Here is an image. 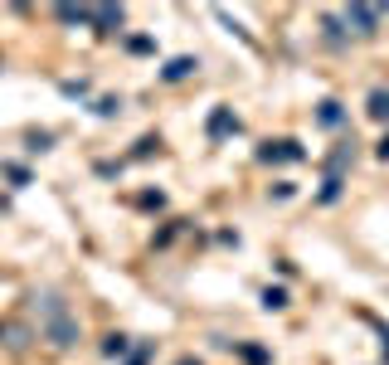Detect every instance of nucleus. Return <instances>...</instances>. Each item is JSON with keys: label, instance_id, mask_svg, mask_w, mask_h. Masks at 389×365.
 <instances>
[{"label": "nucleus", "instance_id": "2", "mask_svg": "<svg viewBox=\"0 0 389 365\" xmlns=\"http://www.w3.org/2000/svg\"><path fill=\"white\" fill-rule=\"evenodd\" d=\"M258 156H263V161H302L307 151H302L297 141H268V146H263Z\"/></svg>", "mask_w": 389, "mask_h": 365}, {"label": "nucleus", "instance_id": "13", "mask_svg": "<svg viewBox=\"0 0 389 365\" xmlns=\"http://www.w3.org/2000/svg\"><path fill=\"white\" fill-rule=\"evenodd\" d=\"M132 365H146V346H141V351H137V355H132Z\"/></svg>", "mask_w": 389, "mask_h": 365}, {"label": "nucleus", "instance_id": "10", "mask_svg": "<svg viewBox=\"0 0 389 365\" xmlns=\"http://www.w3.org/2000/svg\"><path fill=\"white\" fill-rule=\"evenodd\" d=\"M122 351H127V336H107L102 341V355H122Z\"/></svg>", "mask_w": 389, "mask_h": 365}, {"label": "nucleus", "instance_id": "7", "mask_svg": "<svg viewBox=\"0 0 389 365\" xmlns=\"http://www.w3.org/2000/svg\"><path fill=\"white\" fill-rule=\"evenodd\" d=\"M316 117H321V127H336V122H341V102H331V97H326Z\"/></svg>", "mask_w": 389, "mask_h": 365}, {"label": "nucleus", "instance_id": "11", "mask_svg": "<svg viewBox=\"0 0 389 365\" xmlns=\"http://www.w3.org/2000/svg\"><path fill=\"white\" fill-rule=\"evenodd\" d=\"M117 108H122V102H117V97H102V102H97V117H113Z\"/></svg>", "mask_w": 389, "mask_h": 365}, {"label": "nucleus", "instance_id": "3", "mask_svg": "<svg viewBox=\"0 0 389 365\" xmlns=\"http://www.w3.org/2000/svg\"><path fill=\"white\" fill-rule=\"evenodd\" d=\"M229 132H239V117L229 108H214L209 113V137H229Z\"/></svg>", "mask_w": 389, "mask_h": 365}, {"label": "nucleus", "instance_id": "1", "mask_svg": "<svg viewBox=\"0 0 389 365\" xmlns=\"http://www.w3.org/2000/svg\"><path fill=\"white\" fill-rule=\"evenodd\" d=\"M44 331H49L54 346H73L78 341V322L69 317V307L59 297H44Z\"/></svg>", "mask_w": 389, "mask_h": 365}, {"label": "nucleus", "instance_id": "5", "mask_svg": "<svg viewBox=\"0 0 389 365\" xmlns=\"http://www.w3.org/2000/svg\"><path fill=\"white\" fill-rule=\"evenodd\" d=\"M195 69H200L195 59H171V64H165V69H161V78H165V83H180V78H190Z\"/></svg>", "mask_w": 389, "mask_h": 365}, {"label": "nucleus", "instance_id": "9", "mask_svg": "<svg viewBox=\"0 0 389 365\" xmlns=\"http://www.w3.org/2000/svg\"><path fill=\"white\" fill-rule=\"evenodd\" d=\"M93 20H97L102 30H117V25H122V10H93Z\"/></svg>", "mask_w": 389, "mask_h": 365}, {"label": "nucleus", "instance_id": "6", "mask_svg": "<svg viewBox=\"0 0 389 365\" xmlns=\"http://www.w3.org/2000/svg\"><path fill=\"white\" fill-rule=\"evenodd\" d=\"M370 117H375V122H389V93H384V88L370 93Z\"/></svg>", "mask_w": 389, "mask_h": 365}, {"label": "nucleus", "instance_id": "12", "mask_svg": "<svg viewBox=\"0 0 389 365\" xmlns=\"http://www.w3.org/2000/svg\"><path fill=\"white\" fill-rule=\"evenodd\" d=\"M49 141H54L49 132H34V137H30V151H49Z\"/></svg>", "mask_w": 389, "mask_h": 365}, {"label": "nucleus", "instance_id": "4", "mask_svg": "<svg viewBox=\"0 0 389 365\" xmlns=\"http://www.w3.org/2000/svg\"><path fill=\"white\" fill-rule=\"evenodd\" d=\"M346 20H351V25H360V34H375L379 10H370V5H351V10H346Z\"/></svg>", "mask_w": 389, "mask_h": 365}, {"label": "nucleus", "instance_id": "15", "mask_svg": "<svg viewBox=\"0 0 389 365\" xmlns=\"http://www.w3.org/2000/svg\"><path fill=\"white\" fill-rule=\"evenodd\" d=\"M180 365H200V360H180Z\"/></svg>", "mask_w": 389, "mask_h": 365}, {"label": "nucleus", "instance_id": "14", "mask_svg": "<svg viewBox=\"0 0 389 365\" xmlns=\"http://www.w3.org/2000/svg\"><path fill=\"white\" fill-rule=\"evenodd\" d=\"M379 156H384V161H389V137H384V141H379Z\"/></svg>", "mask_w": 389, "mask_h": 365}, {"label": "nucleus", "instance_id": "8", "mask_svg": "<svg viewBox=\"0 0 389 365\" xmlns=\"http://www.w3.org/2000/svg\"><path fill=\"white\" fill-rule=\"evenodd\" d=\"M263 307H268V311H283V307H287V292H283V287H268V292H263Z\"/></svg>", "mask_w": 389, "mask_h": 365}]
</instances>
